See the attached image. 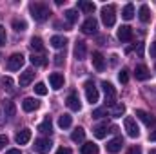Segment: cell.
Returning a JSON list of instances; mask_svg holds the SVG:
<instances>
[{"label": "cell", "instance_id": "cell-1", "mask_svg": "<svg viewBox=\"0 0 156 154\" xmlns=\"http://www.w3.org/2000/svg\"><path fill=\"white\" fill-rule=\"evenodd\" d=\"M29 11H31V16H33L37 22H45V20L49 18V15H51L49 7H47L45 4H40V2L31 4V5H29Z\"/></svg>", "mask_w": 156, "mask_h": 154}, {"label": "cell", "instance_id": "cell-2", "mask_svg": "<svg viewBox=\"0 0 156 154\" xmlns=\"http://www.w3.org/2000/svg\"><path fill=\"white\" fill-rule=\"evenodd\" d=\"M102 22H104L105 27H113L115 26V22H116V11H115L113 4L102 7Z\"/></svg>", "mask_w": 156, "mask_h": 154}, {"label": "cell", "instance_id": "cell-3", "mask_svg": "<svg viewBox=\"0 0 156 154\" xmlns=\"http://www.w3.org/2000/svg\"><path fill=\"white\" fill-rule=\"evenodd\" d=\"M24 62H26V58H24L22 53H13V54L7 58V69H9V71H18V69L24 65Z\"/></svg>", "mask_w": 156, "mask_h": 154}, {"label": "cell", "instance_id": "cell-4", "mask_svg": "<svg viewBox=\"0 0 156 154\" xmlns=\"http://www.w3.org/2000/svg\"><path fill=\"white\" fill-rule=\"evenodd\" d=\"M123 127H125V131H127V134H129L131 138H138V136H140V129H138L134 118H131V116L125 118V120H123Z\"/></svg>", "mask_w": 156, "mask_h": 154}, {"label": "cell", "instance_id": "cell-5", "mask_svg": "<svg viewBox=\"0 0 156 154\" xmlns=\"http://www.w3.org/2000/svg\"><path fill=\"white\" fill-rule=\"evenodd\" d=\"M51 147H53L51 140H45V138H38V140H35V145H33V149H35V152L37 154H47L49 151H51Z\"/></svg>", "mask_w": 156, "mask_h": 154}, {"label": "cell", "instance_id": "cell-6", "mask_svg": "<svg viewBox=\"0 0 156 154\" xmlns=\"http://www.w3.org/2000/svg\"><path fill=\"white\" fill-rule=\"evenodd\" d=\"M102 87H104V93H105V102H107V105H115L116 102H115V98H116V91H115V87H113V83H109V82H104L102 83Z\"/></svg>", "mask_w": 156, "mask_h": 154}, {"label": "cell", "instance_id": "cell-7", "mask_svg": "<svg viewBox=\"0 0 156 154\" xmlns=\"http://www.w3.org/2000/svg\"><path fill=\"white\" fill-rule=\"evenodd\" d=\"M85 96H87V102H89L91 105L98 102V89L94 87V83H93L91 80L85 82Z\"/></svg>", "mask_w": 156, "mask_h": 154}, {"label": "cell", "instance_id": "cell-8", "mask_svg": "<svg viewBox=\"0 0 156 154\" xmlns=\"http://www.w3.org/2000/svg\"><path fill=\"white\" fill-rule=\"evenodd\" d=\"M96 29H98V22H96V18H93V16H89V18L82 24V31H83L85 35H96Z\"/></svg>", "mask_w": 156, "mask_h": 154}, {"label": "cell", "instance_id": "cell-9", "mask_svg": "<svg viewBox=\"0 0 156 154\" xmlns=\"http://www.w3.org/2000/svg\"><path fill=\"white\" fill-rule=\"evenodd\" d=\"M64 75H60V73H53V75H49V83H51V87L55 89V91H58V89H62L64 87Z\"/></svg>", "mask_w": 156, "mask_h": 154}, {"label": "cell", "instance_id": "cell-10", "mask_svg": "<svg viewBox=\"0 0 156 154\" xmlns=\"http://www.w3.org/2000/svg\"><path fill=\"white\" fill-rule=\"evenodd\" d=\"M85 56H87V45H85V42L78 40L75 44V58L76 60H85Z\"/></svg>", "mask_w": 156, "mask_h": 154}, {"label": "cell", "instance_id": "cell-11", "mask_svg": "<svg viewBox=\"0 0 156 154\" xmlns=\"http://www.w3.org/2000/svg\"><path fill=\"white\" fill-rule=\"evenodd\" d=\"M122 147H123V140L118 136V138H113L111 142H107V152L111 154H116L122 151Z\"/></svg>", "mask_w": 156, "mask_h": 154}, {"label": "cell", "instance_id": "cell-12", "mask_svg": "<svg viewBox=\"0 0 156 154\" xmlns=\"http://www.w3.org/2000/svg\"><path fill=\"white\" fill-rule=\"evenodd\" d=\"M66 103H67V107H69L71 111H80V109H82V103H80V98H78L76 93H71V94L67 96Z\"/></svg>", "mask_w": 156, "mask_h": 154}, {"label": "cell", "instance_id": "cell-13", "mask_svg": "<svg viewBox=\"0 0 156 154\" xmlns=\"http://www.w3.org/2000/svg\"><path fill=\"white\" fill-rule=\"evenodd\" d=\"M33 78H35V71H33V69H26V71L20 75V80H18L20 87H27V85L33 82Z\"/></svg>", "mask_w": 156, "mask_h": 154}, {"label": "cell", "instance_id": "cell-14", "mask_svg": "<svg viewBox=\"0 0 156 154\" xmlns=\"http://www.w3.org/2000/svg\"><path fill=\"white\" fill-rule=\"evenodd\" d=\"M91 60H93V65H94V69H96V71H100V73H102V71L105 69V60H104L102 53H98V51H96V53H93V58H91Z\"/></svg>", "mask_w": 156, "mask_h": 154}, {"label": "cell", "instance_id": "cell-15", "mask_svg": "<svg viewBox=\"0 0 156 154\" xmlns=\"http://www.w3.org/2000/svg\"><path fill=\"white\" fill-rule=\"evenodd\" d=\"M15 140H16L18 145H26V143H29V140H31V131H29V129H22L20 132H16Z\"/></svg>", "mask_w": 156, "mask_h": 154}, {"label": "cell", "instance_id": "cell-16", "mask_svg": "<svg viewBox=\"0 0 156 154\" xmlns=\"http://www.w3.org/2000/svg\"><path fill=\"white\" fill-rule=\"evenodd\" d=\"M118 40H122V42H131V40H133V29H131L129 26H122V27L118 29Z\"/></svg>", "mask_w": 156, "mask_h": 154}, {"label": "cell", "instance_id": "cell-17", "mask_svg": "<svg viewBox=\"0 0 156 154\" xmlns=\"http://www.w3.org/2000/svg\"><path fill=\"white\" fill-rule=\"evenodd\" d=\"M22 109H24L26 113H33V111L38 109V102H37L35 98H24V102H22Z\"/></svg>", "mask_w": 156, "mask_h": 154}, {"label": "cell", "instance_id": "cell-18", "mask_svg": "<svg viewBox=\"0 0 156 154\" xmlns=\"http://www.w3.org/2000/svg\"><path fill=\"white\" fill-rule=\"evenodd\" d=\"M134 76L136 80H147V78L151 76V73H149V69H147V65H136V69H134Z\"/></svg>", "mask_w": 156, "mask_h": 154}, {"label": "cell", "instance_id": "cell-19", "mask_svg": "<svg viewBox=\"0 0 156 154\" xmlns=\"http://www.w3.org/2000/svg\"><path fill=\"white\" fill-rule=\"evenodd\" d=\"M136 118H138V120H142V121H144L145 125H149V127H151V125H154V118H153L151 114H147L145 111H142V109H138V111H136Z\"/></svg>", "mask_w": 156, "mask_h": 154}, {"label": "cell", "instance_id": "cell-20", "mask_svg": "<svg viewBox=\"0 0 156 154\" xmlns=\"http://www.w3.org/2000/svg\"><path fill=\"white\" fill-rule=\"evenodd\" d=\"M38 131L40 132H44V134H51V131H53V121H51L49 116L44 118V121L38 125Z\"/></svg>", "mask_w": 156, "mask_h": 154}, {"label": "cell", "instance_id": "cell-21", "mask_svg": "<svg viewBox=\"0 0 156 154\" xmlns=\"http://www.w3.org/2000/svg\"><path fill=\"white\" fill-rule=\"evenodd\" d=\"M138 16H140V20L144 22V24H147L149 20H151V9H149V5H140V11H138Z\"/></svg>", "mask_w": 156, "mask_h": 154}, {"label": "cell", "instance_id": "cell-22", "mask_svg": "<svg viewBox=\"0 0 156 154\" xmlns=\"http://www.w3.org/2000/svg\"><path fill=\"white\" fill-rule=\"evenodd\" d=\"M83 138H85V131L82 129V127H76L73 132H71V140L78 143V142H83Z\"/></svg>", "mask_w": 156, "mask_h": 154}, {"label": "cell", "instance_id": "cell-23", "mask_svg": "<svg viewBox=\"0 0 156 154\" xmlns=\"http://www.w3.org/2000/svg\"><path fill=\"white\" fill-rule=\"evenodd\" d=\"M82 154H98V145H94L93 142H87L82 145Z\"/></svg>", "mask_w": 156, "mask_h": 154}, {"label": "cell", "instance_id": "cell-24", "mask_svg": "<svg viewBox=\"0 0 156 154\" xmlns=\"http://www.w3.org/2000/svg\"><path fill=\"white\" fill-rule=\"evenodd\" d=\"M66 44H67V38H64V37H53L51 38V45L55 47V49H62V47H66Z\"/></svg>", "mask_w": 156, "mask_h": 154}, {"label": "cell", "instance_id": "cell-25", "mask_svg": "<svg viewBox=\"0 0 156 154\" xmlns=\"http://www.w3.org/2000/svg\"><path fill=\"white\" fill-rule=\"evenodd\" d=\"M78 7H80L83 13H87V15H91V13L94 11V4H93V2H85V0L78 2Z\"/></svg>", "mask_w": 156, "mask_h": 154}, {"label": "cell", "instance_id": "cell-26", "mask_svg": "<svg viewBox=\"0 0 156 154\" xmlns=\"http://www.w3.org/2000/svg\"><path fill=\"white\" fill-rule=\"evenodd\" d=\"M122 16H123L125 20H131V18L134 16V5H133V4H127V5L122 9Z\"/></svg>", "mask_w": 156, "mask_h": 154}, {"label": "cell", "instance_id": "cell-27", "mask_svg": "<svg viewBox=\"0 0 156 154\" xmlns=\"http://www.w3.org/2000/svg\"><path fill=\"white\" fill-rule=\"evenodd\" d=\"M13 29H15V31H18V33L26 31V29H27L26 20H22V18H15V20H13Z\"/></svg>", "mask_w": 156, "mask_h": 154}, {"label": "cell", "instance_id": "cell-28", "mask_svg": "<svg viewBox=\"0 0 156 154\" xmlns=\"http://www.w3.org/2000/svg\"><path fill=\"white\" fill-rule=\"evenodd\" d=\"M29 60H31V64H33V65H45V64H47L45 56H44V54H37V53H33Z\"/></svg>", "mask_w": 156, "mask_h": 154}, {"label": "cell", "instance_id": "cell-29", "mask_svg": "<svg viewBox=\"0 0 156 154\" xmlns=\"http://www.w3.org/2000/svg\"><path fill=\"white\" fill-rule=\"evenodd\" d=\"M123 113H125V105H123V103H115V105L111 107V114L115 116V118L123 116Z\"/></svg>", "mask_w": 156, "mask_h": 154}, {"label": "cell", "instance_id": "cell-30", "mask_svg": "<svg viewBox=\"0 0 156 154\" xmlns=\"http://www.w3.org/2000/svg\"><path fill=\"white\" fill-rule=\"evenodd\" d=\"M64 16H66V20L69 22V26H73V24L78 20V13L75 11V9H67V11L64 13Z\"/></svg>", "mask_w": 156, "mask_h": 154}, {"label": "cell", "instance_id": "cell-31", "mask_svg": "<svg viewBox=\"0 0 156 154\" xmlns=\"http://www.w3.org/2000/svg\"><path fill=\"white\" fill-rule=\"evenodd\" d=\"M71 123H73V120H71V116L69 114H62L58 118V125H60V129H67V127H71Z\"/></svg>", "mask_w": 156, "mask_h": 154}, {"label": "cell", "instance_id": "cell-32", "mask_svg": "<svg viewBox=\"0 0 156 154\" xmlns=\"http://www.w3.org/2000/svg\"><path fill=\"white\" fill-rule=\"evenodd\" d=\"M93 132H94V136H96L98 140H102V138H105V136H107V132H109V131H107V125H98V127H94V131H93Z\"/></svg>", "mask_w": 156, "mask_h": 154}, {"label": "cell", "instance_id": "cell-33", "mask_svg": "<svg viewBox=\"0 0 156 154\" xmlns=\"http://www.w3.org/2000/svg\"><path fill=\"white\" fill-rule=\"evenodd\" d=\"M31 49H33V51H40V53L44 51V45H42V40H40L38 37H33V38H31Z\"/></svg>", "mask_w": 156, "mask_h": 154}, {"label": "cell", "instance_id": "cell-34", "mask_svg": "<svg viewBox=\"0 0 156 154\" xmlns=\"http://www.w3.org/2000/svg\"><path fill=\"white\" fill-rule=\"evenodd\" d=\"M35 93H37L38 96H45V94H47V87H45V83L38 82V83L35 85Z\"/></svg>", "mask_w": 156, "mask_h": 154}, {"label": "cell", "instance_id": "cell-35", "mask_svg": "<svg viewBox=\"0 0 156 154\" xmlns=\"http://www.w3.org/2000/svg\"><path fill=\"white\" fill-rule=\"evenodd\" d=\"M104 116H107V107H98L93 111V118H104Z\"/></svg>", "mask_w": 156, "mask_h": 154}, {"label": "cell", "instance_id": "cell-36", "mask_svg": "<svg viewBox=\"0 0 156 154\" xmlns=\"http://www.w3.org/2000/svg\"><path fill=\"white\" fill-rule=\"evenodd\" d=\"M4 111H5V116H7V118H11V116L15 114V105H13L11 102H7V103L4 105Z\"/></svg>", "mask_w": 156, "mask_h": 154}, {"label": "cell", "instance_id": "cell-37", "mask_svg": "<svg viewBox=\"0 0 156 154\" xmlns=\"http://www.w3.org/2000/svg\"><path fill=\"white\" fill-rule=\"evenodd\" d=\"M118 80H120L122 83H127V82H129V75H127V71H125V69L118 75Z\"/></svg>", "mask_w": 156, "mask_h": 154}, {"label": "cell", "instance_id": "cell-38", "mask_svg": "<svg viewBox=\"0 0 156 154\" xmlns=\"http://www.w3.org/2000/svg\"><path fill=\"white\" fill-rule=\"evenodd\" d=\"M5 42H7V37H5V29L0 26V45H5Z\"/></svg>", "mask_w": 156, "mask_h": 154}, {"label": "cell", "instance_id": "cell-39", "mask_svg": "<svg viewBox=\"0 0 156 154\" xmlns=\"http://www.w3.org/2000/svg\"><path fill=\"white\" fill-rule=\"evenodd\" d=\"M2 85H4V89H5V87H7V89H9V87H11V85H13V80H11V78H9V76L2 78Z\"/></svg>", "mask_w": 156, "mask_h": 154}, {"label": "cell", "instance_id": "cell-40", "mask_svg": "<svg viewBox=\"0 0 156 154\" xmlns=\"http://www.w3.org/2000/svg\"><path fill=\"white\" fill-rule=\"evenodd\" d=\"M127 154H142V147H138V145H136V147H131V149L127 151Z\"/></svg>", "mask_w": 156, "mask_h": 154}, {"label": "cell", "instance_id": "cell-41", "mask_svg": "<svg viewBox=\"0 0 156 154\" xmlns=\"http://www.w3.org/2000/svg\"><path fill=\"white\" fill-rule=\"evenodd\" d=\"M5 145H7V136H2V134H0V151H2Z\"/></svg>", "mask_w": 156, "mask_h": 154}, {"label": "cell", "instance_id": "cell-42", "mask_svg": "<svg viewBox=\"0 0 156 154\" xmlns=\"http://www.w3.org/2000/svg\"><path fill=\"white\" fill-rule=\"evenodd\" d=\"M62 58H64V54H56V56H55V64H56V65H62V62H64Z\"/></svg>", "mask_w": 156, "mask_h": 154}, {"label": "cell", "instance_id": "cell-43", "mask_svg": "<svg viewBox=\"0 0 156 154\" xmlns=\"http://www.w3.org/2000/svg\"><path fill=\"white\" fill-rule=\"evenodd\" d=\"M56 154H71V151H69L67 147H60V149L56 151Z\"/></svg>", "mask_w": 156, "mask_h": 154}, {"label": "cell", "instance_id": "cell-44", "mask_svg": "<svg viewBox=\"0 0 156 154\" xmlns=\"http://www.w3.org/2000/svg\"><path fill=\"white\" fill-rule=\"evenodd\" d=\"M151 56H153V58H156V42H153V44H151Z\"/></svg>", "mask_w": 156, "mask_h": 154}, {"label": "cell", "instance_id": "cell-45", "mask_svg": "<svg viewBox=\"0 0 156 154\" xmlns=\"http://www.w3.org/2000/svg\"><path fill=\"white\" fill-rule=\"evenodd\" d=\"M5 154H22V152H20L18 149H9V151H7Z\"/></svg>", "mask_w": 156, "mask_h": 154}, {"label": "cell", "instance_id": "cell-46", "mask_svg": "<svg viewBox=\"0 0 156 154\" xmlns=\"http://www.w3.org/2000/svg\"><path fill=\"white\" fill-rule=\"evenodd\" d=\"M149 140H151V142H156V131H153V132L149 134Z\"/></svg>", "mask_w": 156, "mask_h": 154}, {"label": "cell", "instance_id": "cell-47", "mask_svg": "<svg viewBox=\"0 0 156 154\" xmlns=\"http://www.w3.org/2000/svg\"><path fill=\"white\" fill-rule=\"evenodd\" d=\"M154 69H156V65H154Z\"/></svg>", "mask_w": 156, "mask_h": 154}]
</instances>
